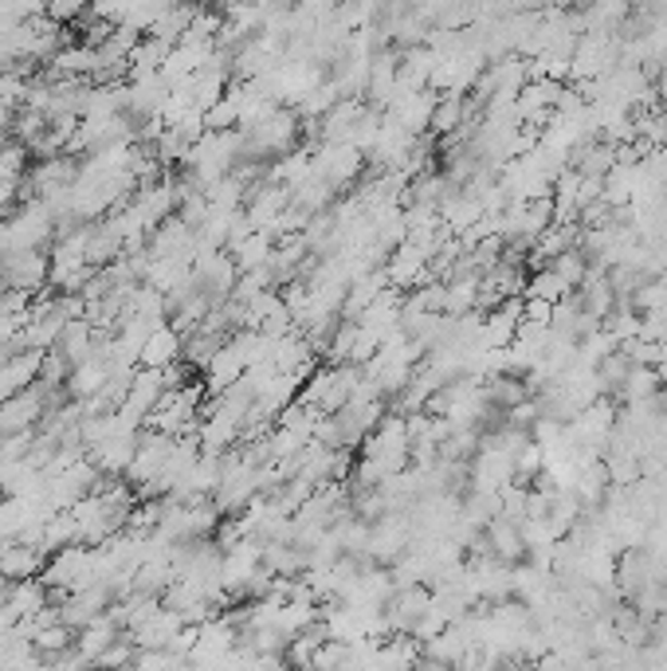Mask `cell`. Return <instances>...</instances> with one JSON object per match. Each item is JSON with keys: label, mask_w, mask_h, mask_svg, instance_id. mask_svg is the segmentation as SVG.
<instances>
[{"label": "cell", "mask_w": 667, "mask_h": 671, "mask_svg": "<svg viewBox=\"0 0 667 671\" xmlns=\"http://www.w3.org/2000/svg\"><path fill=\"white\" fill-rule=\"evenodd\" d=\"M295 138H298V114L295 106H275V111L267 114L264 122L247 126L244 130V157L247 162H264V157H279L295 150Z\"/></svg>", "instance_id": "1"}, {"label": "cell", "mask_w": 667, "mask_h": 671, "mask_svg": "<svg viewBox=\"0 0 667 671\" xmlns=\"http://www.w3.org/2000/svg\"><path fill=\"white\" fill-rule=\"evenodd\" d=\"M310 169H315V177L330 181L334 189H346L365 169V154L354 142H319L315 154H310Z\"/></svg>", "instance_id": "2"}, {"label": "cell", "mask_w": 667, "mask_h": 671, "mask_svg": "<svg viewBox=\"0 0 667 671\" xmlns=\"http://www.w3.org/2000/svg\"><path fill=\"white\" fill-rule=\"evenodd\" d=\"M52 275V259L43 248H21L0 256V283L4 287H24V291H43Z\"/></svg>", "instance_id": "3"}, {"label": "cell", "mask_w": 667, "mask_h": 671, "mask_svg": "<svg viewBox=\"0 0 667 671\" xmlns=\"http://www.w3.org/2000/svg\"><path fill=\"white\" fill-rule=\"evenodd\" d=\"M428 259L432 251L424 248V244H416V240H405V244H397V248L389 251V259H385V275H389V287H421V283L432 280L428 271Z\"/></svg>", "instance_id": "4"}, {"label": "cell", "mask_w": 667, "mask_h": 671, "mask_svg": "<svg viewBox=\"0 0 667 671\" xmlns=\"http://www.w3.org/2000/svg\"><path fill=\"white\" fill-rule=\"evenodd\" d=\"M216 40H196V36H185V40H177L174 48H169V55H165L162 63V75L169 79V83H189L201 67L208 63V55H213Z\"/></svg>", "instance_id": "5"}, {"label": "cell", "mask_w": 667, "mask_h": 671, "mask_svg": "<svg viewBox=\"0 0 667 671\" xmlns=\"http://www.w3.org/2000/svg\"><path fill=\"white\" fill-rule=\"evenodd\" d=\"M43 554L36 542H24V538H0V578L21 581V578H40Z\"/></svg>", "instance_id": "6"}, {"label": "cell", "mask_w": 667, "mask_h": 671, "mask_svg": "<svg viewBox=\"0 0 667 671\" xmlns=\"http://www.w3.org/2000/svg\"><path fill=\"white\" fill-rule=\"evenodd\" d=\"M244 370H247V362H244V353H240V346L232 338L228 341H220L216 346V353L208 358V365H205V385H208V392H225L228 385H236L240 377H244Z\"/></svg>", "instance_id": "7"}, {"label": "cell", "mask_w": 667, "mask_h": 671, "mask_svg": "<svg viewBox=\"0 0 667 671\" xmlns=\"http://www.w3.org/2000/svg\"><path fill=\"white\" fill-rule=\"evenodd\" d=\"M185 350V334L177 331L174 322H162L154 331L145 334V346H142V358L138 365H150V370H165V365H174Z\"/></svg>", "instance_id": "8"}, {"label": "cell", "mask_w": 667, "mask_h": 671, "mask_svg": "<svg viewBox=\"0 0 667 671\" xmlns=\"http://www.w3.org/2000/svg\"><path fill=\"white\" fill-rule=\"evenodd\" d=\"M181 629H185V617H181L177 609H169V605H162L154 617L142 620V624H138V629H130L126 636H130L138 648H169V644H174V636Z\"/></svg>", "instance_id": "9"}, {"label": "cell", "mask_w": 667, "mask_h": 671, "mask_svg": "<svg viewBox=\"0 0 667 671\" xmlns=\"http://www.w3.org/2000/svg\"><path fill=\"white\" fill-rule=\"evenodd\" d=\"M40 365H43V350H21L9 353L0 362V401L12 397V392L28 389V385L40 382Z\"/></svg>", "instance_id": "10"}, {"label": "cell", "mask_w": 667, "mask_h": 671, "mask_svg": "<svg viewBox=\"0 0 667 671\" xmlns=\"http://www.w3.org/2000/svg\"><path fill=\"white\" fill-rule=\"evenodd\" d=\"M165 392V382H162V370H150V365H138L133 370V382H130V392H126V413L133 416H150L157 409V401H162Z\"/></svg>", "instance_id": "11"}, {"label": "cell", "mask_w": 667, "mask_h": 671, "mask_svg": "<svg viewBox=\"0 0 667 671\" xmlns=\"http://www.w3.org/2000/svg\"><path fill=\"white\" fill-rule=\"evenodd\" d=\"M483 534H487V546H491V554L499 562H523L526 558V542H523V527L514 522V518L506 515H495L487 527H483Z\"/></svg>", "instance_id": "12"}, {"label": "cell", "mask_w": 667, "mask_h": 671, "mask_svg": "<svg viewBox=\"0 0 667 671\" xmlns=\"http://www.w3.org/2000/svg\"><path fill=\"white\" fill-rule=\"evenodd\" d=\"M133 448H138V436H106V440H99L94 448H87V455H91L94 464H99V472H103V476H118V479H123L126 472H130Z\"/></svg>", "instance_id": "13"}, {"label": "cell", "mask_w": 667, "mask_h": 671, "mask_svg": "<svg viewBox=\"0 0 667 671\" xmlns=\"http://www.w3.org/2000/svg\"><path fill=\"white\" fill-rule=\"evenodd\" d=\"M43 605H52V589L43 585L40 578H21V581H12L9 589V605L4 609L12 612V617L21 620V617H31V612H40Z\"/></svg>", "instance_id": "14"}, {"label": "cell", "mask_w": 667, "mask_h": 671, "mask_svg": "<svg viewBox=\"0 0 667 671\" xmlns=\"http://www.w3.org/2000/svg\"><path fill=\"white\" fill-rule=\"evenodd\" d=\"M228 251H232V259H236L240 271L267 268V263L275 259V236H271V232H264V228H256V232H247L236 248H228Z\"/></svg>", "instance_id": "15"}, {"label": "cell", "mask_w": 667, "mask_h": 671, "mask_svg": "<svg viewBox=\"0 0 667 671\" xmlns=\"http://www.w3.org/2000/svg\"><path fill=\"white\" fill-rule=\"evenodd\" d=\"M118 636H123V629H118V624H114L106 612H99L91 624H82V629L75 632V648L87 656V663H94V656H99L103 648H111Z\"/></svg>", "instance_id": "16"}, {"label": "cell", "mask_w": 667, "mask_h": 671, "mask_svg": "<svg viewBox=\"0 0 667 671\" xmlns=\"http://www.w3.org/2000/svg\"><path fill=\"white\" fill-rule=\"evenodd\" d=\"M174 43L157 40V36H142V40L130 48V60H126V79H138V75L162 72L165 55H169Z\"/></svg>", "instance_id": "17"}, {"label": "cell", "mask_w": 667, "mask_h": 671, "mask_svg": "<svg viewBox=\"0 0 667 671\" xmlns=\"http://www.w3.org/2000/svg\"><path fill=\"white\" fill-rule=\"evenodd\" d=\"M55 350H60L72 365H79L82 358H91V350H94V322L91 319H72L67 326H63L60 341H55Z\"/></svg>", "instance_id": "18"}, {"label": "cell", "mask_w": 667, "mask_h": 671, "mask_svg": "<svg viewBox=\"0 0 667 671\" xmlns=\"http://www.w3.org/2000/svg\"><path fill=\"white\" fill-rule=\"evenodd\" d=\"M659 392V373H656V365H632L628 370V377H625V385L616 389V397L620 401H647V397H656Z\"/></svg>", "instance_id": "19"}, {"label": "cell", "mask_w": 667, "mask_h": 671, "mask_svg": "<svg viewBox=\"0 0 667 671\" xmlns=\"http://www.w3.org/2000/svg\"><path fill=\"white\" fill-rule=\"evenodd\" d=\"M75 644V629L72 624H63V620H55V624H43L36 636H31V648L40 651V660L48 663L52 656H60V651H67Z\"/></svg>", "instance_id": "20"}, {"label": "cell", "mask_w": 667, "mask_h": 671, "mask_svg": "<svg viewBox=\"0 0 667 671\" xmlns=\"http://www.w3.org/2000/svg\"><path fill=\"white\" fill-rule=\"evenodd\" d=\"M550 268H554L557 275H562L565 287L577 291V287H581V283H586V275H589V256L574 244V248L557 251V256L550 259Z\"/></svg>", "instance_id": "21"}, {"label": "cell", "mask_w": 667, "mask_h": 671, "mask_svg": "<svg viewBox=\"0 0 667 671\" xmlns=\"http://www.w3.org/2000/svg\"><path fill=\"white\" fill-rule=\"evenodd\" d=\"M523 295H538V299H550V302H557V299H565L569 295V287H565V280L557 275L550 263L546 268H538V271H530V280H526V291Z\"/></svg>", "instance_id": "22"}, {"label": "cell", "mask_w": 667, "mask_h": 671, "mask_svg": "<svg viewBox=\"0 0 667 671\" xmlns=\"http://www.w3.org/2000/svg\"><path fill=\"white\" fill-rule=\"evenodd\" d=\"M205 122L208 130H232V126H240V106H236V94L228 91L220 103H213L205 111Z\"/></svg>", "instance_id": "23"}, {"label": "cell", "mask_w": 667, "mask_h": 671, "mask_svg": "<svg viewBox=\"0 0 667 671\" xmlns=\"http://www.w3.org/2000/svg\"><path fill=\"white\" fill-rule=\"evenodd\" d=\"M133 656H138V644L123 632L111 648H103L99 656H94V663H99V668H123V663H133Z\"/></svg>", "instance_id": "24"}, {"label": "cell", "mask_w": 667, "mask_h": 671, "mask_svg": "<svg viewBox=\"0 0 667 671\" xmlns=\"http://www.w3.org/2000/svg\"><path fill=\"white\" fill-rule=\"evenodd\" d=\"M43 9H48L52 21L75 24V21H82V16L91 12V0H43Z\"/></svg>", "instance_id": "25"}, {"label": "cell", "mask_w": 667, "mask_h": 671, "mask_svg": "<svg viewBox=\"0 0 667 671\" xmlns=\"http://www.w3.org/2000/svg\"><path fill=\"white\" fill-rule=\"evenodd\" d=\"M523 319L526 322H550L554 319V302L538 299V295H523Z\"/></svg>", "instance_id": "26"}, {"label": "cell", "mask_w": 667, "mask_h": 671, "mask_svg": "<svg viewBox=\"0 0 667 671\" xmlns=\"http://www.w3.org/2000/svg\"><path fill=\"white\" fill-rule=\"evenodd\" d=\"M205 4H213V9L225 12V9H232V4H240V0H205Z\"/></svg>", "instance_id": "27"}]
</instances>
